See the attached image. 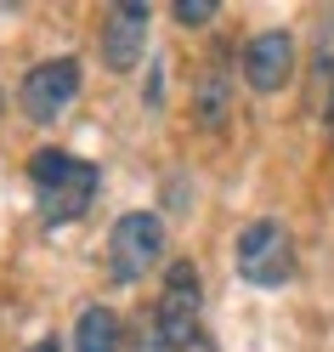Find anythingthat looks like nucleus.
<instances>
[{"instance_id":"f257e3e1","label":"nucleus","mask_w":334,"mask_h":352,"mask_svg":"<svg viewBox=\"0 0 334 352\" xmlns=\"http://www.w3.org/2000/svg\"><path fill=\"white\" fill-rule=\"evenodd\" d=\"M29 182H34V210L40 222H80L85 210H91L97 188H102V170L91 160H80V153H62V148H40L29 160Z\"/></svg>"},{"instance_id":"f03ea898","label":"nucleus","mask_w":334,"mask_h":352,"mask_svg":"<svg viewBox=\"0 0 334 352\" xmlns=\"http://www.w3.org/2000/svg\"><path fill=\"white\" fill-rule=\"evenodd\" d=\"M198 313H204V278H198V267L182 256V261L165 267L159 301H153V313L142 318L136 352H182L198 336Z\"/></svg>"},{"instance_id":"7ed1b4c3","label":"nucleus","mask_w":334,"mask_h":352,"mask_svg":"<svg viewBox=\"0 0 334 352\" xmlns=\"http://www.w3.org/2000/svg\"><path fill=\"white\" fill-rule=\"evenodd\" d=\"M232 261H238V278L255 284V290H283L295 278V239L278 216H255L243 222L232 239Z\"/></svg>"},{"instance_id":"20e7f679","label":"nucleus","mask_w":334,"mask_h":352,"mask_svg":"<svg viewBox=\"0 0 334 352\" xmlns=\"http://www.w3.org/2000/svg\"><path fill=\"white\" fill-rule=\"evenodd\" d=\"M159 256H165V222L153 210H125L114 233H108V273H114V284L147 278V267Z\"/></svg>"},{"instance_id":"39448f33","label":"nucleus","mask_w":334,"mask_h":352,"mask_svg":"<svg viewBox=\"0 0 334 352\" xmlns=\"http://www.w3.org/2000/svg\"><path fill=\"white\" fill-rule=\"evenodd\" d=\"M80 97V63L74 57H51V63H34L17 85V108L23 120L34 125H57V114H69V102Z\"/></svg>"},{"instance_id":"423d86ee","label":"nucleus","mask_w":334,"mask_h":352,"mask_svg":"<svg viewBox=\"0 0 334 352\" xmlns=\"http://www.w3.org/2000/svg\"><path fill=\"white\" fill-rule=\"evenodd\" d=\"M238 69L243 80H250V91H283L289 74H295V34H283V29H261L243 40V52H238Z\"/></svg>"},{"instance_id":"0eeeda50","label":"nucleus","mask_w":334,"mask_h":352,"mask_svg":"<svg viewBox=\"0 0 334 352\" xmlns=\"http://www.w3.org/2000/svg\"><path fill=\"white\" fill-rule=\"evenodd\" d=\"M147 23H153L147 0H119V6H108V17H102V63L114 74L136 69V57L147 52Z\"/></svg>"},{"instance_id":"6e6552de","label":"nucleus","mask_w":334,"mask_h":352,"mask_svg":"<svg viewBox=\"0 0 334 352\" xmlns=\"http://www.w3.org/2000/svg\"><path fill=\"white\" fill-rule=\"evenodd\" d=\"M74 352H119V313L114 307H85L74 324Z\"/></svg>"},{"instance_id":"1a4fd4ad","label":"nucleus","mask_w":334,"mask_h":352,"mask_svg":"<svg viewBox=\"0 0 334 352\" xmlns=\"http://www.w3.org/2000/svg\"><path fill=\"white\" fill-rule=\"evenodd\" d=\"M227 52H215V69L204 74V85H198V120L204 125H221V108H227V63H221Z\"/></svg>"},{"instance_id":"9d476101","label":"nucleus","mask_w":334,"mask_h":352,"mask_svg":"<svg viewBox=\"0 0 334 352\" xmlns=\"http://www.w3.org/2000/svg\"><path fill=\"white\" fill-rule=\"evenodd\" d=\"M170 12H176V23H182V29H204L210 17L221 12V0H176Z\"/></svg>"},{"instance_id":"9b49d317","label":"nucleus","mask_w":334,"mask_h":352,"mask_svg":"<svg viewBox=\"0 0 334 352\" xmlns=\"http://www.w3.org/2000/svg\"><path fill=\"white\" fill-rule=\"evenodd\" d=\"M182 352H215V341H210V336H204V329H198V336H193V341H187V346H182Z\"/></svg>"},{"instance_id":"f8f14e48","label":"nucleus","mask_w":334,"mask_h":352,"mask_svg":"<svg viewBox=\"0 0 334 352\" xmlns=\"http://www.w3.org/2000/svg\"><path fill=\"white\" fill-rule=\"evenodd\" d=\"M323 125H329V137H334V80H329V97H323Z\"/></svg>"},{"instance_id":"ddd939ff","label":"nucleus","mask_w":334,"mask_h":352,"mask_svg":"<svg viewBox=\"0 0 334 352\" xmlns=\"http://www.w3.org/2000/svg\"><path fill=\"white\" fill-rule=\"evenodd\" d=\"M29 352H62V346H57V341H34Z\"/></svg>"},{"instance_id":"4468645a","label":"nucleus","mask_w":334,"mask_h":352,"mask_svg":"<svg viewBox=\"0 0 334 352\" xmlns=\"http://www.w3.org/2000/svg\"><path fill=\"white\" fill-rule=\"evenodd\" d=\"M0 108H6V91H0Z\"/></svg>"}]
</instances>
